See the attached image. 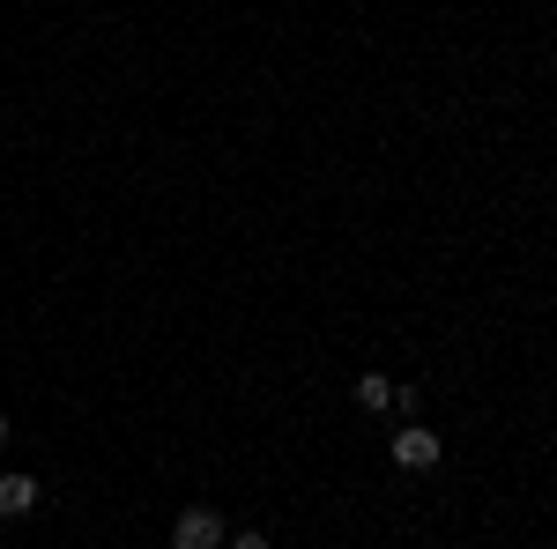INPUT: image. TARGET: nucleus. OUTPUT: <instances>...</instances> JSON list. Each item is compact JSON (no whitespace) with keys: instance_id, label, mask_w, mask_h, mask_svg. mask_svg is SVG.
Listing matches in <instances>:
<instances>
[{"instance_id":"nucleus-1","label":"nucleus","mask_w":557,"mask_h":549,"mask_svg":"<svg viewBox=\"0 0 557 549\" xmlns=\"http://www.w3.org/2000/svg\"><path fill=\"white\" fill-rule=\"evenodd\" d=\"M394 467H409V475H424V467H438V438H431L424 423L394 431Z\"/></svg>"},{"instance_id":"nucleus-2","label":"nucleus","mask_w":557,"mask_h":549,"mask_svg":"<svg viewBox=\"0 0 557 549\" xmlns=\"http://www.w3.org/2000/svg\"><path fill=\"white\" fill-rule=\"evenodd\" d=\"M178 542H194V549H215V542H223V520H215L209 506L178 512Z\"/></svg>"},{"instance_id":"nucleus-3","label":"nucleus","mask_w":557,"mask_h":549,"mask_svg":"<svg viewBox=\"0 0 557 549\" xmlns=\"http://www.w3.org/2000/svg\"><path fill=\"white\" fill-rule=\"evenodd\" d=\"M23 512H38V483L30 475H0V520H23Z\"/></svg>"},{"instance_id":"nucleus-4","label":"nucleus","mask_w":557,"mask_h":549,"mask_svg":"<svg viewBox=\"0 0 557 549\" xmlns=\"http://www.w3.org/2000/svg\"><path fill=\"white\" fill-rule=\"evenodd\" d=\"M394 401H401V394H394L386 372H364V379H357V409H394Z\"/></svg>"},{"instance_id":"nucleus-5","label":"nucleus","mask_w":557,"mask_h":549,"mask_svg":"<svg viewBox=\"0 0 557 549\" xmlns=\"http://www.w3.org/2000/svg\"><path fill=\"white\" fill-rule=\"evenodd\" d=\"M231 549H268V535H231Z\"/></svg>"},{"instance_id":"nucleus-6","label":"nucleus","mask_w":557,"mask_h":549,"mask_svg":"<svg viewBox=\"0 0 557 549\" xmlns=\"http://www.w3.org/2000/svg\"><path fill=\"white\" fill-rule=\"evenodd\" d=\"M172 549H194V542H178V535H172Z\"/></svg>"},{"instance_id":"nucleus-7","label":"nucleus","mask_w":557,"mask_h":549,"mask_svg":"<svg viewBox=\"0 0 557 549\" xmlns=\"http://www.w3.org/2000/svg\"><path fill=\"white\" fill-rule=\"evenodd\" d=\"M0 438H8V416H0Z\"/></svg>"}]
</instances>
